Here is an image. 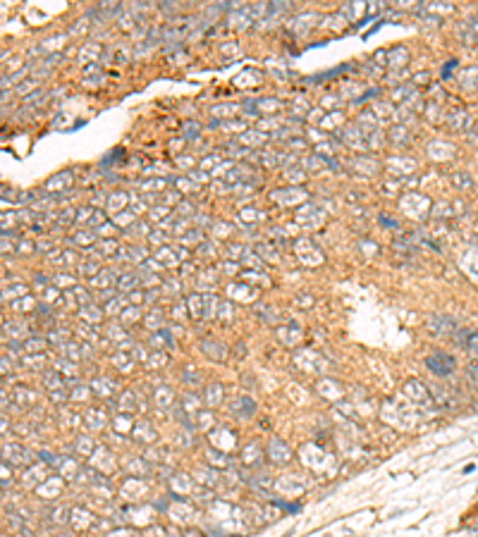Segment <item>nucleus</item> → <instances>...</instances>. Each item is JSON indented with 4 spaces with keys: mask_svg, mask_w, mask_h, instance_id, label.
Instances as JSON below:
<instances>
[{
    "mask_svg": "<svg viewBox=\"0 0 478 537\" xmlns=\"http://www.w3.org/2000/svg\"><path fill=\"white\" fill-rule=\"evenodd\" d=\"M12 394H15V401H17V403H22V406H27L29 401H34V394H31V392H27L24 387H15V392H12Z\"/></svg>",
    "mask_w": 478,
    "mask_h": 537,
    "instance_id": "7",
    "label": "nucleus"
},
{
    "mask_svg": "<svg viewBox=\"0 0 478 537\" xmlns=\"http://www.w3.org/2000/svg\"><path fill=\"white\" fill-rule=\"evenodd\" d=\"M12 306H15V311H31L34 308V301L31 299H17V301H12Z\"/></svg>",
    "mask_w": 478,
    "mask_h": 537,
    "instance_id": "11",
    "label": "nucleus"
},
{
    "mask_svg": "<svg viewBox=\"0 0 478 537\" xmlns=\"http://www.w3.org/2000/svg\"><path fill=\"white\" fill-rule=\"evenodd\" d=\"M425 366H428L430 372H435V375H450L452 370H454V358L447 356V353H433V356H428Z\"/></svg>",
    "mask_w": 478,
    "mask_h": 537,
    "instance_id": "2",
    "label": "nucleus"
},
{
    "mask_svg": "<svg viewBox=\"0 0 478 537\" xmlns=\"http://www.w3.org/2000/svg\"><path fill=\"white\" fill-rule=\"evenodd\" d=\"M7 403H10V396L5 394V392H0V408H5Z\"/></svg>",
    "mask_w": 478,
    "mask_h": 537,
    "instance_id": "15",
    "label": "nucleus"
},
{
    "mask_svg": "<svg viewBox=\"0 0 478 537\" xmlns=\"http://www.w3.org/2000/svg\"><path fill=\"white\" fill-rule=\"evenodd\" d=\"M0 225H12V215H7V218H0Z\"/></svg>",
    "mask_w": 478,
    "mask_h": 537,
    "instance_id": "17",
    "label": "nucleus"
},
{
    "mask_svg": "<svg viewBox=\"0 0 478 537\" xmlns=\"http://www.w3.org/2000/svg\"><path fill=\"white\" fill-rule=\"evenodd\" d=\"M12 368H15V353L7 351L5 356H0V375H2V372H10Z\"/></svg>",
    "mask_w": 478,
    "mask_h": 537,
    "instance_id": "8",
    "label": "nucleus"
},
{
    "mask_svg": "<svg viewBox=\"0 0 478 537\" xmlns=\"http://www.w3.org/2000/svg\"><path fill=\"white\" fill-rule=\"evenodd\" d=\"M36 86V82H27V84H19L17 86V93H27L29 88H34Z\"/></svg>",
    "mask_w": 478,
    "mask_h": 537,
    "instance_id": "14",
    "label": "nucleus"
},
{
    "mask_svg": "<svg viewBox=\"0 0 478 537\" xmlns=\"http://www.w3.org/2000/svg\"><path fill=\"white\" fill-rule=\"evenodd\" d=\"M7 430H10V423H7L5 418H0V435H5Z\"/></svg>",
    "mask_w": 478,
    "mask_h": 537,
    "instance_id": "16",
    "label": "nucleus"
},
{
    "mask_svg": "<svg viewBox=\"0 0 478 537\" xmlns=\"http://www.w3.org/2000/svg\"><path fill=\"white\" fill-rule=\"evenodd\" d=\"M43 346H46V339L43 337H31V339H24V351L29 353H36V351H43Z\"/></svg>",
    "mask_w": 478,
    "mask_h": 537,
    "instance_id": "4",
    "label": "nucleus"
},
{
    "mask_svg": "<svg viewBox=\"0 0 478 537\" xmlns=\"http://www.w3.org/2000/svg\"><path fill=\"white\" fill-rule=\"evenodd\" d=\"M2 461L5 463H17V466H24L31 461V453L22 447V444H17V442H10V444H5L2 447Z\"/></svg>",
    "mask_w": 478,
    "mask_h": 537,
    "instance_id": "1",
    "label": "nucleus"
},
{
    "mask_svg": "<svg viewBox=\"0 0 478 537\" xmlns=\"http://www.w3.org/2000/svg\"><path fill=\"white\" fill-rule=\"evenodd\" d=\"M5 327H7V335H12V337H27L29 335V330H22L24 325H17V322H7Z\"/></svg>",
    "mask_w": 478,
    "mask_h": 537,
    "instance_id": "9",
    "label": "nucleus"
},
{
    "mask_svg": "<svg viewBox=\"0 0 478 537\" xmlns=\"http://www.w3.org/2000/svg\"><path fill=\"white\" fill-rule=\"evenodd\" d=\"M15 251V241H10V236H0V253Z\"/></svg>",
    "mask_w": 478,
    "mask_h": 537,
    "instance_id": "12",
    "label": "nucleus"
},
{
    "mask_svg": "<svg viewBox=\"0 0 478 537\" xmlns=\"http://www.w3.org/2000/svg\"><path fill=\"white\" fill-rule=\"evenodd\" d=\"M43 385H46V389H51V394H53L55 389H60V387H62V377H60L55 370H53V372H48V375L43 377Z\"/></svg>",
    "mask_w": 478,
    "mask_h": 537,
    "instance_id": "3",
    "label": "nucleus"
},
{
    "mask_svg": "<svg viewBox=\"0 0 478 537\" xmlns=\"http://www.w3.org/2000/svg\"><path fill=\"white\" fill-rule=\"evenodd\" d=\"M46 96H48V93H46L43 88H36L34 93H27V96H24V103H27V105H41V101H43Z\"/></svg>",
    "mask_w": 478,
    "mask_h": 537,
    "instance_id": "5",
    "label": "nucleus"
},
{
    "mask_svg": "<svg viewBox=\"0 0 478 537\" xmlns=\"http://www.w3.org/2000/svg\"><path fill=\"white\" fill-rule=\"evenodd\" d=\"M469 349L478 356V335H471V337H469Z\"/></svg>",
    "mask_w": 478,
    "mask_h": 537,
    "instance_id": "13",
    "label": "nucleus"
},
{
    "mask_svg": "<svg viewBox=\"0 0 478 537\" xmlns=\"http://www.w3.org/2000/svg\"><path fill=\"white\" fill-rule=\"evenodd\" d=\"M12 485V470H10V463L0 461V487H7Z\"/></svg>",
    "mask_w": 478,
    "mask_h": 537,
    "instance_id": "6",
    "label": "nucleus"
},
{
    "mask_svg": "<svg viewBox=\"0 0 478 537\" xmlns=\"http://www.w3.org/2000/svg\"><path fill=\"white\" fill-rule=\"evenodd\" d=\"M24 294H27V286H24V284H17V286H12V291H5L2 296H5V299H15V301H17V296H24Z\"/></svg>",
    "mask_w": 478,
    "mask_h": 537,
    "instance_id": "10",
    "label": "nucleus"
}]
</instances>
